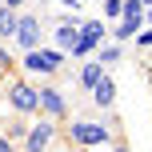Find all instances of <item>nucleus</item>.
<instances>
[{
  "label": "nucleus",
  "instance_id": "f257e3e1",
  "mask_svg": "<svg viewBox=\"0 0 152 152\" xmlns=\"http://www.w3.org/2000/svg\"><path fill=\"white\" fill-rule=\"evenodd\" d=\"M68 140L72 144H84V148H100V144H108V128L96 124V120H76L68 128Z\"/></svg>",
  "mask_w": 152,
  "mask_h": 152
},
{
  "label": "nucleus",
  "instance_id": "f03ea898",
  "mask_svg": "<svg viewBox=\"0 0 152 152\" xmlns=\"http://www.w3.org/2000/svg\"><path fill=\"white\" fill-rule=\"evenodd\" d=\"M96 44H104V24H100V20H84L80 28H76V40H72L68 52L72 56H88Z\"/></svg>",
  "mask_w": 152,
  "mask_h": 152
},
{
  "label": "nucleus",
  "instance_id": "7ed1b4c3",
  "mask_svg": "<svg viewBox=\"0 0 152 152\" xmlns=\"http://www.w3.org/2000/svg\"><path fill=\"white\" fill-rule=\"evenodd\" d=\"M40 20L36 16H16V32H12V40L24 48V52H32V48H40Z\"/></svg>",
  "mask_w": 152,
  "mask_h": 152
},
{
  "label": "nucleus",
  "instance_id": "20e7f679",
  "mask_svg": "<svg viewBox=\"0 0 152 152\" xmlns=\"http://www.w3.org/2000/svg\"><path fill=\"white\" fill-rule=\"evenodd\" d=\"M24 68L28 72H56L60 68V48H32V52H24Z\"/></svg>",
  "mask_w": 152,
  "mask_h": 152
},
{
  "label": "nucleus",
  "instance_id": "39448f33",
  "mask_svg": "<svg viewBox=\"0 0 152 152\" xmlns=\"http://www.w3.org/2000/svg\"><path fill=\"white\" fill-rule=\"evenodd\" d=\"M8 104H12V112H36V88L28 80H12L8 84Z\"/></svg>",
  "mask_w": 152,
  "mask_h": 152
},
{
  "label": "nucleus",
  "instance_id": "423d86ee",
  "mask_svg": "<svg viewBox=\"0 0 152 152\" xmlns=\"http://www.w3.org/2000/svg\"><path fill=\"white\" fill-rule=\"evenodd\" d=\"M52 120H40V124H32V128L28 132H24V148H28V152H44L48 144H52Z\"/></svg>",
  "mask_w": 152,
  "mask_h": 152
},
{
  "label": "nucleus",
  "instance_id": "0eeeda50",
  "mask_svg": "<svg viewBox=\"0 0 152 152\" xmlns=\"http://www.w3.org/2000/svg\"><path fill=\"white\" fill-rule=\"evenodd\" d=\"M36 112L60 120V116H64V96H60L56 88H36Z\"/></svg>",
  "mask_w": 152,
  "mask_h": 152
},
{
  "label": "nucleus",
  "instance_id": "6e6552de",
  "mask_svg": "<svg viewBox=\"0 0 152 152\" xmlns=\"http://www.w3.org/2000/svg\"><path fill=\"white\" fill-rule=\"evenodd\" d=\"M92 100H96L100 108H112V100H116V84H112V76H108V72L92 84Z\"/></svg>",
  "mask_w": 152,
  "mask_h": 152
},
{
  "label": "nucleus",
  "instance_id": "1a4fd4ad",
  "mask_svg": "<svg viewBox=\"0 0 152 152\" xmlns=\"http://www.w3.org/2000/svg\"><path fill=\"white\" fill-rule=\"evenodd\" d=\"M108 68H104V64H100V60H92V64H84V68H80V84H84V88H92V84H96L100 80V76H104Z\"/></svg>",
  "mask_w": 152,
  "mask_h": 152
},
{
  "label": "nucleus",
  "instance_id": "9d476101",
  "mask_svg": "<svg viewBox=\"0 0 152 152\" xmlns=\"http://www.w3.org/2000/svg\"><path fill=\"white\" fill-rule=\"evenodd\" d=\"M72 40H76V24H68V20H64L60 28H56V44L68 52V48H72Z\"/></svg>",
  "mask_w": 152,
  "mask_h": 152
},
{
  "label": "nucleus",
  "instance_id": "9b49d317",
  "mask_svg": "<svg viewBox=\"0 0 152 152\" xmlns=\"http://www.w3.org/2000/svg\"><path fill=\"white\" fill-rule=\"evenodd\" d=\"M12 32H16V16H12V8L0 4V36H12Z\"/></svg>",
  "mask_w": 152,
  "mask_h": 152
},
{
  "label": "nucleus",
  "instance_id": "f8f14e48",
  "mask_svg": "<svg viewBox=\"0 0 152 152\" xmlns=\"http://www.w3.org/2000/svg\"><path fill=\"white\" fill-rule=\"evenodd\" d=\"M136 32H140V20H120V28H116L112 36H116V40H132Z\"/></svg>",
  "mask_w": 152,
  "mask_h": 152
},
{
  "label": "nucleus",
  "instance_id": "ddd939ff",
  "mask_svg": "<svg viewBox=\"0 0 152 152\" xmlns=\"http://www.w3.org/2000/svg\"><path fill=\"white\" fill-rule=\"evenodd\" d=\"M96 48H100V64H104V68L120 60V48H116V44H96Z\"/></svg>",
  "mask_w": 152,
  "mask_h": 152
},
{
  "label": "nucleus",
  "instance_id": "4468645a",
  "mask_svg": "<svg viewBox=\"0 0 152 152\" xmlns=\"http://www.w3.org/2000/svg\"><path fill=\"white\" fill-rule=\"evenodd\" d=\"M124 20H140V16H144V4H140V0H124Z\"/></svg>",
  "mask_w": 152,
  "mask_h": 152
},
{
  "label": "nucleus",
  "instance_id": "2eb2a0df",
  "mask_svg": "<svg viewBox=\"0 0 152 152\" xmlns=\"http://www.w3.org/2000/svg\"><path fill=\"white\" fill-rule=\"evenodd\" d=\"M100 4H104V16H108V20H116V16L124 12V0H100Z\"/></svg>",
  "mask_w": 152,
  "mask_h": 152
},
{
  "label": "nucleus",
  "instance_id": "dca6fc26",
  "mask_svg": "<svg viewBox=\"0 0 152 152\" xmlns=\"http://www.w3.org/2000/svg\"><path fill=\"white\" fill-rule=\"evenodd\" d=\"M136 44H140V48H152V28H148V32H136Z\"/></svg>",
  "mask_w": 152,
  "mask_h": 152
},
{
  "label": "nucleus",
  "instance_id": "f3484780",
  "mask_svg": "<svg viewBox=\"0 0 152 152\" xmlns=\"http://www.w3.org/2000/svg\"><path fill=\"white\" fill-rule=\"evenodd\" d=\"M8 64H12V60H8V52H4V48H0V72H4Z\"/></svg>",
  "mask_w": 152,
  "mask_h": 152
},
{
  "label": "nucleus",
  "instance_id": "a211bd4d",
  "mask_svg": "<svg viewBox=\"0 0 152 152\" xmlns=\"http://www.w3.org/2000/svg\"><path fill=\"white\" fill-rule=\"evenodd\" d=\"M0 152H12V140L8 136H0Z\"/></svg>",
  "mask_w": 152,
  "mask_h": 152
},
{
  "label": "nucleus",
  "instance_id": "6ab92c4d",
  "mask_svg": "<svg viewBox=\"0 0 152 152\" xmlns=\"http://www.w3.org/2000/svg\"><path fill=\"white\" fill-rule=\"evenodd\" d=\"M24 4V0H4V8H20Z\"/></svg>",
  "mask_w": 152,
  "mask_h": 152
},
{
  "label": "nucleus",
  "instance_id": "aec40b11",
  "mask_svg": "<svg viewBox=\"0 0 152 152\" xmlns=\"http://www.w3.org/2000/svg\"><path fill=\"white\" fill-rule=\"evenodd\" d=\"M112 152H128V148H124V144H116V148H112Z\"/></svg>",
  "mask_w": 152,
  "mask_h": 152
},
{
  "label": "nucleus",
  "instance_id": "412c9836",
  "mask_svg": "<svg viewBox=\"0 0 152 152\" xmlns=\"http://www.w3.org/2000/svg\"><path fill=\"white\" fill-rule=\"evenodd\" d=\"M140 4H144V8H152V0H140Z\"/></svg>",
  "mask_w": 152,
  "mask_h": 152
},
{
  "label": "nucleus",
  "instance_id": "4be33fe9",
  "mask_svg": "<svg viewBox=\"0 0 152 152\" xmlns=\"http://www.w3.org/2000/svg\"><path fill=\"white\" fill-rule=\"evenodd\" d=\"M148 76H152V72H148Z\"/></svg>",
  "mask_w": 152,
  "mask_h": 152
}]
</instances>
